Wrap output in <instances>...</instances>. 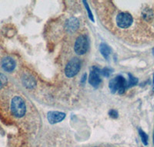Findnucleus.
Masks as SVG:
<instances>
[{"instance_id":"obj_6","label":"nucleus","mask_w":154,"mask_h":147,"mask_svg":"<svg viewBox=\"0 0 154 147\" xmlns=\"http://www.w3.org/2000/svg\"><path fill=\"white\" fill-rule=\"evenodd\" d=\"M100 74H101V70L98 67H93L91 68L89 77V82L94 88H97L101 84L102 80L100 78Z\"/></svg>"},{"instance_id":"obj_1","label":"nucleus","mask_w":154,"mask_h":147,"mask_svg":"<svg viewBox=\"0 0 154 147\" xmlns=\"http://www.w3.org/2000/svg\"><path fill=\"white\" fill-rule=\"evenodd\" d=\"M26 108L23 98L19 96H16L12 98L11 102V112L12 114L16 118H21L26 113Z\"/></svg>"},{"instance_id":"obj_7","label":"nucleus","mask_w":154,"mask_h":147,"mask_svg":"<svg viewBox=\"0 0 154 147\" xmlns=\"http://www.w3.org/2000/svg\"><path fill=\"white\" fill-rule=\"evenodd\" d=\"M66 114L60 112H49L47 114L48 121L51 124H55L61 122L65 119Z\"/></svg>"},{"instance_id":"obj_13","label":"nucleus","mask_w":154,"mask_h":147,"mask_svg":"<svg viewBox=\"0 0 154 147\" xmlns=\"http://www.w3.org/2000/svg\"><path fill=\"white\" fill-rule=\"evenodd\" d=\"M139 134H140V138H141L143 143L145 145H148V136H147L146 133L144 131H143L141 129H139Z\"/></svg>"},{"instance_id":"obj_10","label":"nucleus","mask_w":154,"mask_h":147,"mask_svg":"<svg viewBox=\"0 0 154 147\" xmlns=\"http://www.w3.org/2000/svg\"><path fill=\"white\" fill-rule=\"evenodd\" d=\"M100 53L102 54V55L106 58V59H108L109 56L110 54V48L106 44H101L100 45Z\"/></svg>"},{"instance_id":"obj_4","label":"nucleus","mask_w":154,"mask_h":147,"mask_svg":"<svg viewBox=\"0 0 154 147\" xmlns=\"http://www.w3.org/2000/svg\"><path fill=\"white\" fill-rule=\"evenodd\" d=\"M89 48V41L86 35H80L78 37L75 43L74 50L77 54L82 55L86 54Z\"/></svg>"},{"instance_id":"obj_3","label":"nucleus","mask_w":154,"mask_h":147,"mask_svg":"<svg viewBox=\"0 0 154 147\" xmlns=\"http://www.w3.org/2000/svg\"><path fill=\"white\" fill-rule=\"evenodd\" d=\"M81 67L80 60L75 57L69 61L65 68V74L66 77H72L76 75Z\"/></svg>"},{"instance_id":"obj_18","label":"nucleus","mask_w":154,"mask_h":147,"mask_svg":"<svg viewBox=\"0 0 154 147\" xmlns=\"http://www.w3.org/2000/svg\"><path fill=\"white\" fill-rule=\"evenodd\" d=\"M152 53H153V55H154V48L152 49Z\"/></svg>"},{"instance_id":"obj_15","label":"nucleus","mask_w":154,"mask_h":147,"mask_svg":"<svg viewBox=\"0 0 154 147\" xmlns=\"http://www.w3.org/2000/svg\"><path fill=\"white\" fill-rule=\"evenodd\" d=\"M111 73H112V70L109 67H104L103 70H101V74H103V76L106 77H108L110 76Z\"/></svg>"},{"instance_id":"obj_2","label":"nucleus","mask_w":154,"mask_h":147,"mask_svg":"<svg viewBox=\"0 0 154 147\" xmlns=\"http://www.w3.org/2000/svg\"><path fill=\"white\" fill-rule=\"evenodd\" d=\"M126 83L127 81H126V79L123 76L119 75L109 81V87L112 93H116L118 91L119 94H123L126 89Z\"/></svg>"},{"instance_id":"obj_9","label":"nucleus","mask_w":154,"mask_h":147,"mask_svg":"<svg viewBox=\"0 0 154 147\" xmlns=\"http://www.w3.org/2000/svg\"><path fill=\"white\" fill-rule=\"evenodd\" d=\"M79 23L78 19L75 17L69 18L66 24V29L69 33H74L76 31V30L79 28Z\"/></svg>"},{"instance_id":"obj_16","label":"nucleus","mask_w":154,"mask_h":147,"mask_svg":"<svg viewBox=\"0 0 154 147\" xmlns=\"http://www.w3.org/2000/svg\"><path fill=\"white\" fill-rule=\"evenodd\" d=\"M83 3H84L85 6H86V10H87L88 15H89V19H91L92 21L94 22V19H93V14H92L91 11H90V9H89V5H88V4H87V2H86V1H83Z\"/></svg>"},{"instance_id":"obj_11","label":"nucleus","mask_w":154,"mask_h":147,"mask_svg":"<svg viewBox=\"0 0 154 147\" xmlns=\"http://www.w3.org/2000/svg\"><path fill=\"white\" fill-rule=\"evenodd\" d=\"M23 83H24V85L28 88H33L35 85V81L34 78L32 77H29V76L25 77L23 78Z\"/></svg>"},{"instance_id":"obj_5","label":"nucleus","mask_w":154,"mask_h":147,"mask_svg":"<svg viewBox=\"0 0 154 147\" xmlns=\"http://www.w3.org/2000/svg\"><path fill=\"white\" fill-rule=\"evenodd\" d=\"M133 21V16L128 12H120L116 16V24L119 28H128Z\"/></svg>"},{"instance_id":"obj_17","label":"nucleus","mask_w":154,"mask_h":147,"mask_svg":"<svg viewBox=\"0 0 154 147\" xmlns=\"http://www.w3.org/2000/svg\"><path fill=\"white\" fill-rule=\"evenodd\" d=\"M109 116H110L111 118L116 119V118H118L119 114H118V112L116 110H115V109H111V110L109 112Z\"/></svg>"},{"instance_id":"obj_19","label":"nucleus","mask_w":154,"mask_h":147,"mask_svg":"<svg viewBox=\"0 0 154 147\" xmlns=\"http://www.w3.org/2000/svg\"><path fill=\"white\" fill-rule=\"evenodd\" d=\"M153 143H154V134H153Z\"/></svg>"},{"instance_id":"obj_14","label":"nucleus","mask_w":154,"mask_h":147,"mask_svg":"<svg viewBox=\"0 0 154 147\" xmlns=\"http://www.w3.org/2000/svg\"><path fill=\"white\" fill-rule=\"evenodd\" d=\"M6 83H7V78H6L5 75H4L3 74L0 73V89L3 88L4 86L6 84Z\"/></svg>"},{"instance_id":"obj_21","label":"nucleus","mask_w":154,"mask_h":147,"mask_svg":"<svg viewBox=\"0 0 154 147\" xmlns=\"http://www.w3.org/2000/svg\"><path fill=\"white\" fill-rule=\"evenodd\" d=\"M95 147H97V146H95Z\"/></svg>"},{"instance_id":"obj_8","label":"nucleus","mask_w":154,"mask_h":147,"mask_svg":"<svg viewBox=\"0 0 154 147\" xmlns=\"http://www.w3.org/2000/svg\"><path fill=\"white\" fill-rule=\"evenodd\" d=\"M16 61L12 57H6L2 60V67L4 70L7 72H11L16 67Z\"/></svg>"},{"instance_id":"obj_20","label":"nucleus","mask_w":154,"mask_h":147,"mask_svg":"<svg viewBox=\"0 0 154 147\" xmlns=\"http://www.w3.org/2000/svg\"><path fill=\"white\" fill-rule=\"evenodd\" d=\"M153 84H154V76H153Z\"/></svg>"},{"instance_id":"obj_12","label":"nucleus","mask_w":154,"mask_h":147,"mask_svg":"<svg viewBox=\"0 0 154 147\" xmlns=\"http://www.w3.org/2000/svg\"><path fill=\"white\" fill-rule=\"evenodd\" d=\"M138 83V79L133 77L131 74H129V81L126 83V88H131L133 86L136 85Z\"/></svg>"}]
</instances>
